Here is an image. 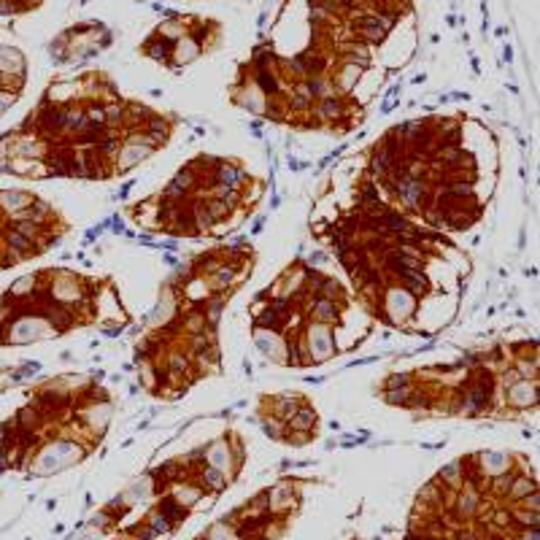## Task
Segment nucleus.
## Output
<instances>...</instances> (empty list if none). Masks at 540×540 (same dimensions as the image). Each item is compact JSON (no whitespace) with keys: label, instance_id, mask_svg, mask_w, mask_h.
<instances>
[{"label":"nucleus","instance_id":"nucleus-1","mask_svg":"<svg viewBox=\"0 0 540 540\" xmlns=\"http://www.w3.org/2000/svg\"><path fill=\"white\" fill-rule=\"evenodd\" d=\"M303 341H305V351L311 357V365L314 362H324V360H330L332 354H335V338H332L330 332V324L314 322L308 327V332L303 335Z\"/></svg>","mask_w":540,"mask_h":540},{"label":"nucleus","instance_id":"nucleus-2","mask_svg":"<svg viewBox=\"0 0 540 540\" xmlns=\"http://www.w3.org/2000/svg\"><path fill=\"white\" fill-rule=\"evenodd\" d=\"M506 397L511 408H535V402H538V381L519 378L516 383L506 386Z\"/></svg>","mask_w":540,"mask_h":540},{"label":"nucleus","instance_id":"nucleus-3","mask_svg":"<svg viewBox=\"0 0 540 540\" xmlns=\"http://www.w3.org/2000/svg\"><path fill=\"white\" fill-rule=\"evenodd\" d=\"M33 200L35 195H30V192L25 190H0V213H3L6 219H11V216L22 213Z\"/></svg>","mask_w":540,"mask_h":540},{"label":"nucleus","instance_id":"nucleus-4","mask_svg":"<svg viewBox=\"0 0 540 540\" xmlns=\"http://www.w3.org/2000/svg\"><path fill=\"white\" fill-rule=\"evenodd\" d=\"M171 52H173V44L159 38V35H152L146 44H143V54L152 57V60H159V62H171Z\"/></svg>","mask_w":540,"mask_h":540},{"label":"nucleus","instance_id":"nucleus-5","mask_svg":"<svg viewBox=\"0 0 540 540\" xmlns=\"http://www.w3.org/2000/svg\"><path fill=\"white\" fill-rule=\"evenodd\" d=\"M157 513H162V516H165V519H168L171 524L181 522V519H187V508L181 506V503L176 500L173 494H168V497H162V500H159Z\"/></svg>","mask_w":540,"mask_h":540},{"label":"nucleus","instance_id":"nucleus-6","mask_svg":"<svg viewBox=\"0 0 540 540\" xmlns=\"http://www.w3.org/2000/svg\"><path fill=\"white\" fill-rule=\"evenodd\" d=\"M535 481L529 478V475H513V481H511V489H508V497L511 500H524L527 494H532L535 492Z\"/></svg>","mask_w":540,"mask_h":540}]
</instances>
